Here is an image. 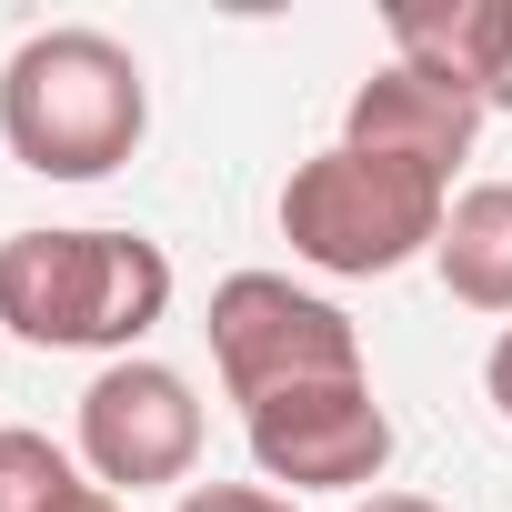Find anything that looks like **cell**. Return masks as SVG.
<instances>
[{
  "label": "cell",
  "instance_id": "obj_1",
  "mask_svg": "<svg viewBox=\"0 0 512 512\" xmlns=\"http://www.w3.org/2000/svg\"><path fill=\"white\" fill-rule=\"evenodd\" d=\"M151 131V71L91 21H51L0 61V151L41 181H111Z\"/></svg>",
  "mask_w": 512,
  "mask_h": 512
},
{
  "label": "cell",
  "instance_id": "obj_2",
  "mask_svg": "<svg viewBox=\"0 0 512 512\" xmlns=\"http://www.w3.org/2000/svg\"><path fill=\"white\" fill-rule=\"evenodd\" d=\"M171 312V251L141 231H11L0 241V332L31 352L131 362Z\"/></svg>",
  "mask_w": 512,
  "mask_h": 512
},
{
  "label": "cell",
  "instance_id": "obj_3",
  "mask_svg": "<svg viewBox=\"0 0 512 512\" xmlns=\"http://www.w3.org/2000/svg\"><path fill=\"white\" fill-rule=\"evenodd\" d=\"M442 211H452V181H432L412 161H382V151H352V141L292 161V181H282L292 262H312L332 282H382V272L422 262L442 241Z\"/></svg>",
  "mask_w": 512,
  "mask_h": 512
},
{
  "label": "cell",
  "instance_id": "obj_4",
  "mask_svg": "<svg viewBox=\"0 0 512 512\" xmlns=\"http://www.w3.org/2000/svg\"><path fill=\"white\" fill-rule=\"evenodd\" d=\"M211 372L221 392L251 412V402H272V392H302V382H362V332L342 302L302 292L292 272H231L211 282Z\"/></svg>",
  "mask_w": 512,
  "mask_h": 512
},
{
  "label": "cell",
  "instance_id": "obj_5",
  "mask_svg": "<svg viewBox=\"0 0 512 512\" xmlns=\"http://www.w3.org/2000/svg\"><path fill=\"white\" fill-rule=\"evenodd\" d=\"M71 452H81V472L101 482V492H161V482H191V462H201V392L171 372V362H151V352H131V362H101L91 382H81V412H71Z\"/></svg>",
  "mask_w": 512,
  "mask_h": 512
},
{
  "label": "cell",
  "instance_id": "obj_6",
  "mask_svg": "<svg viewBox=\"0 0 512 512\" xmlns=\"http://www.w3.org/2000/svg\"><path fill=\"white\" fill-rule=\"evenodd\" d=\"M251 432V462H262L272 492H362L382 482L392 462V412L362 382H302V392H272V402H251L241 412Z\"/></svg>",
  "mask_w": 512,
  "mask_h": 512
},
{
  "label": "cell",
  "instance_id": "obj_7",
  "mask_svg": "<svg viewBox=\"0 0 512 512\" xmlns=\"http://www.w3.org/2000/svg\"><path fill=\"white\" fill-rule=\"evenodd\" d=\"M472 131H482V111L462 101V91H442V81H422V71H372L362 91H352V111H342V141L352 151H382V161H412V171H432V181H452L462 161H472Z\"/></svg>",
  "mask_w": 512,
  "mask_h": 512
},
{
  "label": "cell",
  "instance_id": "obj_8",
  "mask_svg": "<svg viewBox=\"0 0 512 512\" xmlns=\"http://www.w3.org/2000/svg\"><path fill=\"white\" fill-rule=\"evenodd\" d=\"M382 31H392L402 71L492 111V81H502V51H512V0H402V11H382Z\"/></svg>",
  "mask_w": 512,
  "mask_h": 512
},
{
  "label": "cell",
  "instance_id": "obj_9",
  "mask_svg": "<svg viewBox=\"0 0 512 512\" xmlns=\"http://www.w3.org/2000/svg\"><path fill=\"white\" fill-rule=\"evenodd\" d=\"M432 272H442L452 302H472V312H512V181H472V191H452L442 241H432Z\"/></svg>",
  "mask_w": 512,
  "mask_h": 512
},
{
  "label": "cell",
  "instance_id": "obj_10",
  "mask_svg": "<svg viewBox=\"0 0 512 512\" xmlns=\"http://www.w3.org/2000/svg\"><path fill=\"white\" fill-rule=\"evenodd\" d=\"M71 482H91L81 452H61V442L31 432V422H0V512H61Z\"/></svg>",
  "mask_w": 512,
  "mask_h": 512
},
{
  "label": "cell",
  "instance_id": "obj_11",
  "mask_svg": "<svg viewBox=\"0 0 512 512\" xmlns=\"http://www.w3.org/2000/svg\"><path fill=\"white\" fill-rule=\"evenodd\" d=\"M171 512H292V492H272V482H191Z\"/></svg>",
  "mask_w": 512,
  "mask_h": 512
},
{
  "label": "cell",
  "instance_id": "obj_12",
  "mask_svg": "<svg viewBox=\"0 0 512 512\" xmlns=\"http://www.w3.org/2000/svg\"><path fill=\"white\" fill-rule=\"evenodd\" d=\"M482 392H492V412L512 422V322H502V342H492V362H482Z\"/></svg>",
  "mask_w": 512,
  "mask_h": 512
},
{
  "label": "cell",
  "instance_id": "obj_13",
  "mask_svg": "<svg viewBox=\"0 0 512 512\" xmlns=\"http://www.w3.org/2000/svg\"><path fill=\"white\" fill-rule=\"evenodd\" d=\"M61 512H131V502H121V492H101V482H71V492H61Z\"/></svg>",
  "mask_w": 512,
  "mask_h": 512
},
{
  "label": "cell",
  "instance_id": "obj_14",
  "mask_svg": "<svg viewBox=\"0 0 512 512\" xmlns=\"http://www.w3.org/2000/svg\"><path fill=\"white\" fill-rule=\"evenodd\" d=\"M352 512H442L432 492H372V502H352Z\"/></svg>",
  "mask_w": 512,
  "mask_h": 512
},
{
  "label": "cell",
  "instance_id": "obj_15",
  "mask_svg": "<svg viewBox=\"0 0 512 512\" xmlns=\"http://www.w3.org/2000/svg\"><path fill=\"white\" fill-rule=\"evenodd\" d=\"M492 111H512V51H502V81H492Z\"/></svg>",
  "mask_w": 512,
  "mask_h": 512
}]
</instances>
